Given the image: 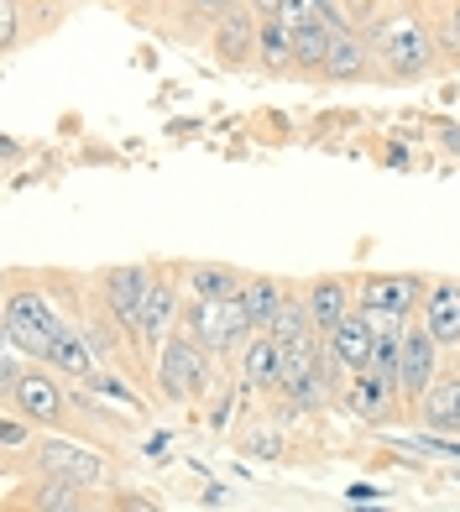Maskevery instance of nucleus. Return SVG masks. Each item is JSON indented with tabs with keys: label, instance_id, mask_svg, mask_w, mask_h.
<instances>
[{
	"label": "nucleus",
	"instance_id": "nucleus-1",
	"mask_svg": "<svg viewBox=\"0 0 460 512\" xmlns=\"http://www.w3.org/2000/svg\"><path fill=\"white\" fill-rule=\"evenodd\" d=\"M366 48H372L382 84H419L440 74V32H434V11L424 0H413V6L393 0L366 27Z\"/></svg>",
	"mask_w": 460,
	"mask_h": 512
},
{
	"label": "nucleus",
	"instance_id": "nucleus-2",
	"mask_svg": "<svg viewBox=\"0 0 460 512\" xmlns=\"http://www.w3.org/2000/svg\"><path fill=\"white\" fill-rule=\"evenodd\" d=\"M68 319L63 304L48 293V277H32V272H21L11 267L6 272V298H0V340L16 345L21 356H32V361H48L53 351V340L68 330Z\"/></svg>",
	"mask_w": 460,
	"mask_h": 512
},
{
	"label": "nucleus",
	"instance_id": "nucleus-3",
	"mask_svg": "<svg viewBox=\"0 0 460 512\" xmlns=\"http://www.w3.org/2000/svg\"><path fill=\"white\" fill-rule=\"evenodd\" d=\"M21 476H63V481H79L89 492H100V486H110V455L74 434H37L27 460L6 465V486H16Z\"/></svg>",
	"mask_w": 460,
	"mask_h": 512
},
{
	"label": "nucleus",
	"instance_id": "nucleus-4",
	"mask_svg": "<svg viewBox=\"0 0 460 512\" xmlns=\"http://www.w3.org/2000/svg\"><path fill=\"white\" fill-rule=\"evenodd\" d=\"M215 356L204 351L199 340H189V335H173L163 351H157V361H152V382H157V398L163 403H173V408H189V403H204L215 392Z\"/></svg>",
	"mask_w": 460,
	"mask_h": 512
},
{
	"label": "nucleus",
	"instance_id": "nucleus-5",
	"mask_svg": "<svg viewBox=\"0 0 460 512\" xmlns=\"http://www.w3.org/2000/svg\"><path fill=\"white\" fill-rule=\"evenodd\" d=\"M178 330L189 340H199L215 361H241V351L251 345V335H257V324H251L241 298H230V304H204V298H189Z\"/></svg>",
	"mask_w": 460,
	"mask_h": 512
},
{
	"label": "nucleus",
	"instance_id": "nucleus-6",
	"mask_svg": "<svg viewBox=\"0 0 460 512\" xmlns=\"http://www.w3.org/2000/svg\"><path fill=\"white\" fill-rule=\"evenodd\" d=\"M183 304H189V293H183L178 262H163V272H157L152 293L142 298V309H136V319L126 324V335L136 340V351H142V361H157V351H163V345L178 335Z\"/></svg>",
	"mask_w": 460,
	"mask_h": 512
},
{
	"label": "nucleus",
	"instance_id": "nucleus-7",
	"mask_svg": "<svg viewBox=\"0 0 460 512\" xmlns=\"http://www.w3.org/2000/svg\"><path fill=\"white\" fill-rule=\"evenodd\" d=\"M429 283H434L429 272H356V309L366 319L408 324V319H419Z\"/></svg>",
	"mask_w": 460,
	"mask_h": 512
},
{
	"label": "nucleus",
	"instance_id": "nucleus-8",
	"mask_svg": "<svg viewBox=\"0 0 460 512\" xmlns=\"http://www.w3.org/2000/svg\"><path fill=\"white\" fill-rule=\"evenodd\" d=\"M0 398H6L11 413H21L27 424H37L42 434H68V408H74V398L63 392V377L53 366L32 361L27 377H21L11 392H0Z\"/></svg>",
	"mask_w": 460,
	"mask_h": 512
},
{
	"label": "nucleus",
	"instance_id": "nucleus-9",
	"mask_svg": "<svg viewBox=\"0 0 460 512\" xmlns=\"http://www.w3.org/2000/svg\"><path fill=\"white\" fill-rule=\"evenodd\" d=\"M157 272H163V262H126V267H100L95 277H89V293L100 298V309L115 314L121 324L136 319V309H142V298L152 293ZM131 340V335H126ZM136 345V340H131Z\"/></svg>",
	"mask_w": 460,
	"mask_h": 512
},
{
	"label": "nucleus",
	"instance_id": "nucleus-10",
	"mask_svg": "<svg viewBox=\"0 0 460 512\" xmlns=\"http://www.w3.org/2000/svg\"><path fill=\"white\" fill-rule=\"evenodd\" d=\"M257 37H262V16L246 6H230L210 32H204V42H210V58L225 68V74H246V68H257Z\"/></svg>",
	"mask_w": 460,
	"mask_h": 512
},
{
	"label": "nucleus",
	"instance_id": "nucleus-11",
	"mask_svg": "<svg viewBox=\"0 0 460 512\" xmlns=\"http://www.w3.org/2000/svg\"><path fill=\"white\" fill-rule=\"evenodd\" d=\"M445 351H440V340L429 335V324L424 319H408L403 324V356H398V392H403V403L408 413L419 408V398L434 387V377H440V366Z\"/></svg>",
	"mask_w": 460,
	"mask_h": 512
},
{
	"label": "nucleus",
	"instance_id": "nucleus-12",
	"mask_svg": "<svg viewBox=\"0 0 460 512\" xmlns=\"http://www.w3.org/2000/svg\"><path fill=\"white\" fill-rule=\"evenodd\" d=\"M6 512H105L95 492L63 476H21L6 497Z\"/></svg>",
	"mask_w": 460,
	"mask_h": 512
},
{
	"label": "nucleus",
	"instance_id": "nucleus-13",
	"mask_svg": "<svg viewBox=\"0 0 460 512\" xmlns=\"http://www.w3.org/2000/svg\"><path fill=\"white\" fill-rule=\"evenodd\" d=\"M298 298H304L314 330L330 335L335 324L356 309V277H351V272H319V277H304V283H298Z\"/></svg>",
	"mask_w": 460,
	"mask_h": 512
},
{
	"label": "nucleus",
	"instance_id": "nucleus-14",
	"mask_svg": "<svg viewBox=\"0 0 460 512\" xmlns=\"http://www.w3.org/2000/svg\"><path fill=\"white\" fill-rule=\"evenodd\" d=\"M340 408H345V413H356L361 424H398V418L408 413V403H403L398 382L377 377V371H356V377L345 382V398H340Z\"/></svg>",
	"mask_w": 460,
	"mask_h": 512
},
{
	"label": "nucleus",
	"instance_id": "nucleus-15",
	"mask_svg": "<svg viewBox=\"0 0 460 512\" xmlns=\"http://www.w3.org/2000/svg\"><path fill=\"white\" fill-rule=\"evenodd\" d=\"M178 277H183V293L204 298V304H230L251 283V272L236 262H178Z\"/></svg>",
	"mask_w": 460,
	"mask_h": 512
},
{
	"label": "nucleus",
	"instance_id": "nucleus-16",
	"mask_svg": "<svg viewBox=\"0 0 460 512\" xmlns=\"http://www.w3.org/2000/svg\"><path fill=\"white\" fill-rule=\"evenodd\" d=\"M408 418H413L424 434H450V439H460V366H445Z\"/></svg>",
	"mask_w": 460,
	"mask_h": 512
},
{
	"label": "nucleus",
	"instance_id": "nucleus-17",
	"mask_svg": "<svg viewBox=\"0 0 460 512\" xmlns=\"http://www.w3.org/2000/svg\"><path fill=\"white\" fill-rule=\"evenodd\" d=\"M419 319L429 324V335L440 340V351L455 356L460 351V277H434L429 283V298H424V309Z\"/></svg>",
	"mask_w": 460,
	"mask_h": 512
},
{
	"label": "nucleus",
	"instance_id": "nucleus-18",
	"mask_svg": "<svg viewBox=\"0 0 460 512\" xmlns=\"http://www.w3.org/2000/svg\"><path fill=\"white\" fill-rule=\"evenodd\" d=\"M42 366H53L63 382L89 387V382L100 377V366H105V361H100V351H95V340H89L79 324H68V330L53 340V351H48V361H42Z\"/></svg>",
	"mask_w": 460,
	"mask_h": 512
},
{
	"label": "nucleus",
	"instance_id": "nucleus-19",
	"mask_svg": "<svg viewBox=\"0 0 460 512\" xmlns=\"http://www.w3.org/2000/svg\"><path fill=\"white\" fill-rule=\"evenodd\" d=\"M241 392L251 398V392H262V398H278L283 387V351L272 335H251V345L241 351Z\"/></svg>",
	"mask_w": 460,
	"mask_h": 512
},
{
	"label": "nucleus",
	"instance_id": "nucleus-20",
	"mask_svg": "<svg viewBox=\"0 0 460 512\" xmlns=\"http://www.w3.org/2000/svg\"><path fill=\"white\" fill-rule=\"evenodd\" d=\"M325 340H330V351L340 356V366L351 371V377H356V371H372V356H377V330H372V319H366L361 309L345 314Z\"/></svg>",
	"mask_w": 460,
	"mask_h": 512
},
{
	"label": "nucleus",
	"instance_id": "nucleus-21",
	"mask_svg": "<svg viewBox=\"0 0 460 512\" xmlns=\"http://www.w3.org/2000/svg\"><path fill=\"white\" fill-rule=\"evenodd\" d=\"M293 288H298V283H288V277H278V272H251V283H246V293H241V304H246L251 324H257V335H267L272 324H278V314L288 309Z\"/></svg>",
	"mask_w": 460,
	"mask_h": 512
},
{
	"label": "nucleus",
	"instance_id": "nucleus-22",
	"mask_svg": "<svg viewBox=\"0 0 460 512\" xmlns=\"http://www.w3.org/2000/svg\"><path fill=\"white\" fill-rule=\"evenodd\" d=\"M361 79H377L366 37L361 32H335L330 37V63H325V79L319 84H361Z\"/></svg>",
	"mask_w": 460,
	"mask_h": 512
},
{
	"label": "nucleus",
	"instance_id": "nucleus-23",
	"mask_svg": "<svg viewBox=\"0 0 460 512\" xmlns=\"http://www.w3.org/2000/svg\"><path fill=\"white\" fill-rule=\"evenodd\" d=\"M267 335L278 340V351H283V356H314V351H319V340H325V335L314 330V319H309V309H304V298H298V288H293L288 309L278 314V324H272Z\"/></svg>",
	"mask_w": 460,
	"mask_h": 512
},
{
	"label": "nucleus",
	"instance_id": "nucleus-24",
	"mask_svg": "<svg viewBox=\"0 0 460 512\" xmlns=\"http://www.w3.org/2000/svg\"><path fill=\"white\" fill-rule=\"evenodd\" d=\"M257 74H267V79H288V74H293V32L283 27V21H262Z\"/></svg>",
	"mask_w": 460,
	"mask_h": 512
},
{
	"label": "nucleus",
	"instance_id": "nucleus-25",
	"mask_svg": "<svg viewBox=\"0 0 460 512\" xmlns=\"http://www.w3.org/2000/svg\"><path fill=\"white\" fill-rule=\"evenodd\" d=\"M330 27H304L293 32V74L298 79H325V63H330Z\"/></svg>",
	"mask_w": 460,
	"mask_h": 512
},
{
	"label": "nucleus",
	"instance_id": "nucleus-26",
	"mask_svg": "<svg viewBox=\"0 0 460 512\" xmlns=\"http://www.w3.org/2000/svg\"><path fill=\"white\" fill-rule=\"evenodd\" d=\"M230 6H241V0H173V27L199 37V32H210Z\"/></svg>",
	"mask_w": 460,
	"mask_h": 512
},
{
	"label": "nucleus",
	"instance_id": "nucleus-27",
	"mask_svg": "<svg viewBox=\"0 0 460 512\" xmlns=\"http://www.w3.org/2000/svg\"><path fill=\"white\" fill-rule=\"evenodd\" d=\"M288 424H272V418H251V424L241 429V450L257 455V460H278L288 455V439H283Z\"/></svg>",
	"mask_w": 460,
	"mask_h": 512
},
{
	"label": "nucleus",
	"instance_id": "nucleus-28",
	"mask_svg": "<svg viewBox=\"0 0 460 512\" xmlns=\"http://www.w3.org/2000/svg\"><path fill=\"white\" fill-rule=\"evenodd\" d=\"M37 424H27L21 413H11L6 408V418H0V450H6V465H16V460H27V450L37 445Z\"/></svg>",
	"mask_w": 460,
	"mask_h": 512
},
{
	"label": "nucleus",
	"instance_id": "nucleus-29",
	"mask_svg": "<svg viewBox=\"0 0 460 512\" xmlns=\"http://www.w3.org/2000/svg\"><path fill=\"white\" fill-rule=\"evenodd\" d=\"M434 32H440V74L460 68V0L434 11Z\"/></svg>",
	"mask_w": 460,
	"mask_h": 512
},
{
	"label": "nucleus",
	"instance_id": "nucleus-30",
	"mask_svg": "<svg viewBox=\"0 0 460 512\" xmlns=\"http://www.w3.org/2000/svg\"><path fill=\"white\" fill-rule=\"evenodd\" d=\"M398 450H408L413 460H460V439H450V434H403L398 439Z\"/></svg>",
	"mask_w": 460,
	"mask_h": 512
},
{
	"label": "nucleus",
	"instance_id": "nucleus-31",
	"mask_svg": "<svg viewBox=\"0 0 460 512\" xmlns=\"http://www.w3.org/2000/svg\"><path fill=\"white\" fill-rule=\"evenodd\" d=\"M121 16H131L136 27H173V0H110Z\"/></svg>",
	"mask_w": 460,
	"mask_h": 512
},
{
	"label": "nucleus",
	"instance_id": "nucleus-32",
	"mask_svg": "<svg viewBox=\"0 0 460 512\" xmlns=\"http://www.w3.org/2000/svg\"><path fill=\"white\" fill-rule=\"evenodd\" d=\"M21 16H27L21 0H0V53H6V58L21 48V32H27V21H21Z\"/></svg>",
	"mask_w": 460,
	"mask_h": 512
},
{
	"label": "nucleus",
	"instance_id": "nucleus-33",
	"mask_svg": "<svg viewBox=\"0 0 460 512\" xmlns=\"http://www.w3.org/2000/svg\"><path fill=\"white\" fill-rule=\"evenodd\" d=\"M283 27L288 32H304V27H319V0H283Z\"/></svg>",
	"mask_w": 460,
	"mask_h": 512
},
{
	"label": "nucleus",
	"instance_id": "nucleus-34",
	"mask_svg": "<svg viewBox=\"0 0 460 512\" xmlns=\"http://www.w3.org/2000/svg\"><path fill=\"white\" fill-rule=\"evenodd\" d=\"M105 512H163L147 492H131V486H115L110 492V502H105Z\"/></svg>",
	"mask_w": 460,
	"mask_h": 512
},
{
	"label": "nucleus",
	"instance_id": "nucleus-35",
	"mask_svg": "<svg viewBox=\"0 0 460 512\" xmlns=\"http://www.w3.org/2000/svg\"><path fill=\"white\" fill-rule=\"evenodd\" d=\"M89 392H105V398H115V403H126V408H142V398H136V392L121 382V377H110V371L100 366V377L89 382Z\"/></svg>",
	"mask_w": 460,
	"mask_h": 512
},
{
	"label": "nucleus",
	"instance_id": "nucleus-36",
	"mask_svg": "<svg viewBox=\"0 0 460 512\" xmlns=\"http://www.w3.org/2000/svg\"><path fill=\"white\" fill-rule=\"evenodd\" d=\"M246 6L257 11L262 21H278V16H283V0H246Z\"/></svg>",
	"mask_w": 460,
	"mask_h": 512
},
{
	"label": "nucleus",
	"instance_id": "nucleus-37",
	"mask_svg": "<svg viewBox=\"0 0 460 512\" xmlns=\"http://www.w3.org/2000/svg\"><path fill=\"white\" fill-rule=\"evenodd\" d=\"M168 445H173V434H168V429H163V434H152V439H147V455H168Z\"/></svg>",
	"mask_w": 460,
	"mask_h": 512
},
{
	"label": "nucleus",
	"instance_id": "nucleus-38",
	"mask_svg": "<svg viewBox=\"0 0 460 512\" xmlns=\"http://www.w3.org/2000/svg\"><path fill=\"white\" fill-rule=\"evenodd\" d=\"M440 147L460 157V126H445V131H440Z\"/></svg>",
	"mask_w": 460,
	"mask_h": 512
},
{
	"label": "nucleus",
	"instance_id": "nucleus-39",
	"mask_svg": "<svg viewBox=\"0 0 460 512\" xmlns=\"http://www.w3.org/2000/svg\"><path fill=\"white\" fill-rule=\"evenodd\" d=\"M21 6L32 11V27H37V11H42V6H58V0H21Z\"/></svg>",
	"mask_w": 460,
	"mask_h": 512
},
{
	"label": "nucleus",
	"instance_id": "nucleus-40",
	"mask_svg": "<svg viewBox=\"0 0 460 512\" xmlns=\"http://www.w3.org/2000/svg\"><path fill=\"white\" fill-rule=\"evenodd\" d=\"M429 6H450V0H429Z\"/></svg>",
	"mask_w": 460,
	"mask_h": 512
},
{
	"label": "nucleus",
	"instance_id": "nucleus-41",
	"mask_svg": "<svg viewBox=\"0 0 460 512\" xmlns=\"http://www.w3.org/2000/svg\"><path fill=\"white\" fill-rule=\"evenodd\" d=\"M455 366H460V351H455Z\"/></svg>",
	"mask_w": 460,
	"mask_h": 512
},
{
	"label": "nucleus",
	"instance_id": "nucleus-42",
	"mask_svg": "<svg viewBox=\"0 0 460 512\" xmlns=\"http://www.w3.org/2000/svg\"><path fill=\"white\" fill-rule=\"evenodd\" d=\"M382 6H393V0H382Z\"/></svg>",
	"mask_w": 460,
	"mask_h": 512
},
{
	"label": "nucleus",
	"instance_id": "nucleus-43",
	"mask_svg": "<svg viewBox=\"0 0 460 512\" xmlns=\"http://www.w3.org/2000/svg\"><path fill=\"white\" fill-rule=\"evenodd\" d=\"M424 6H429V0H424Z\"/></svg>",
	"mask_w": 460,
	"mask_h": 512
}]
</instances>
